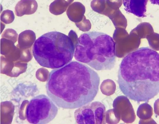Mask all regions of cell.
<instances>
[{
  "label": "cell",
  "instance_id": "3",
  "mask_svg": "<svg viewBox=\"0 0 159 124\" xmlns=\"http://www.w3.org/2000/svg\"><path fill=\"white\" fill-rule=\"evenodd\" d=\"M115 45L112 38L106 33L86 32L78 39L74 57L96 70H110L116 63Z\"/></svg>",
  "mask_w": 159,
  "mask_h": 124
},
{
  "label": "cell",
  "instance_id": "6",
  "mask_svg": "<svg viewBox=\"0 0 159 124\" xmlns=\"http://www.w3.org/2000/svg\"><path fill=\"white\" fill-rule=\"evenodd\" d=\"M106 107L99 101L91 102L79 108L74 113L75 122L77 124H103Z\"/></svg>",
  "mask_w": 159,
  "mask_h": 124
},
{
  "label": "cell",
  "instance_id": "11",
  "mask_svg": "<svg viewBox=\"0 0 159 124\" xmlns=\"http://www.w3.org/2000/svg\"><path fill=\"white\" fill-rule=\"evenodd\" d=\"M15 19L13 12L9 10H4L0 16L1 21L5 24H9L13 22Z\"/></svg>",
  "mask_w": 159,
  "mask_h": 124
},
{
  "label": "cell",
  "instance_id": "1",
  "mask_svg": "<svg viewBox=\"0 0 159 124\" xmlns=\"http://www.w3.org/2000/svg\"><path fill=\"white\" fill-rule=\"evenodd\" d=\"M100 81L98 74L94 70L83 63L74 61L50 71L46 91L58 107L75 109L94 100Z\"/></svg>",
  "mask_w": 159,
  "mask_h": 124
},
{
  "label": "cell",
  "instance_id": "9",
  "mask_svg": "<svg viewBox=\"0 0 159 124\" xmlns=\"http://www.w3.org/2000/svg\"><path fill=\"white\" fill-rule=\"evenodd\" d=\"M36 38L35 34L33 31L25 30L19 34L17 46L21 50L30 48Z\"/></svg>",
  "mask_w": 159,
  "mask_h": 124
},
{
  "label": "cell",
  "instance_id": "10",
  "mask_svg": "<svg viewBox=\"0 0 159 124\" xmlns=\"http://www.w3.org/2000/svg\"><path fill=\"white\" fill-rule=\"evenodd\" d=\"M68 0H55L49 7L50 12L52 14L58 15L62 14L66 10L69 3Z\"/></svg>",
  "mask_w": 159,
  "mask_h": 124
},
{
  "label": "cell",
  "instance_id": "7",
  "mask_svg": "<svg viewBox=\"0 0 159 124\" xmlns=\"http://www.w3.org/2000/svg\"><path fill=\"white\" fill-rule=\"evenodd\" d=\"M148 1L153 4L159 5V0H123L125 10L139 17L146 16L147 5Z\"/></svg>",
  "mask_w": 159,
  "mask_h": 124
},
{
  "label": "cell",
  "instance_id": "4",
  "mask_svg": "<svg viewBox=\"0 0 159 124\" xmlns=\"http://www.w3.org/2000/svg\"><path fill=\"white\" fill-rule=\"evenodd\" d=\"M75 46L69 36L57 31L42 35L35 42L32 48L33 56L41 66L56 69L72 60Z\"/></svg>",
  "mask_w": 159,
  "mask_h": 124
},
{
  "label": "cell",
  "instance_id": "5",
  "mask_svg": "<svg viewBox=\"0 0 159 124\" xmlns=\"http://www.w3.org/2000/svg\"><path fill=\"white\" fill-rule=\"evenodd\" d=\"M57 105L44 94L37 95L29 102L25 111L27 121L33 124H46L52 121L57 115Z\"/></svg>",
  "mask_w": 159,
  "mask_h": 124
},
{
  "label": "cell",
  "instance_id": "8",
  "mask_svg": "<svg viewBox=\"0 0 159 124\" xmlns=\"http://www.w3.org/2000/svg\"><path fill=\"white\" fill-rule=\"evenodd\" d=\"M38 7V3L35 0H20L15 6L16 15L21 16L33 14L37 10Z\"/></svg>",
  "mask_w": 159,
  "mask_h": 124
},
{
  "label": "cell",
  "instance_id": "2",
  "mask_svg": "<svg viewBox=\"0 0 159 124\" xmlns=\"http://www.w3.org/2000/svg\"><path fill=\"white\" fill-rule=\"evenodd\" d=\"M117 82L129 99L148 102L159 93V53L146 47L129 53L120 64Z\"/></svg>",
  "mask_w": 159,
  "mask_h": 124
},
{
  "label": "cell",
  "instance_id": "12",
  "mask_svg": "<svg viewBox=\"0 0 159 124\" xmlns=\"http://www.w3.org/2000/svg\"><path fill=\"white\" fill-rule=\"evenodd\" d=\"M2 38L11 40L15 43L17 41L18 34L16 31L11 29L5 30L2 35Z\"/></svg>",
  "mask_w": 159,
  "mask_h": 124
}]
</instances>
